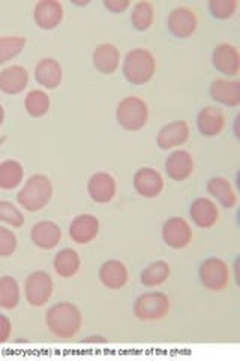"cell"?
I'll use <instances>...</instances> for the list:
<instances>
[{
	"instance_id": "6da1fadb",
	"label": "cell",
	"mask_w": 240,
	"mask_h": 361,
	"mask_svg": "<svg viewBox=\"0 0 240 361\" xmlns=\"http://www.w3.org/2000/svg\"><path fill=\"white\" fill-rule=\"evenodd\" d=\"M45 324L57 338H72L82 330L83 314L72 302H57L45 313Z\"/></svg>"
},
{
	"instance_id": "7a4b0ae2",
	"label": "cell",
	"mask_w": 240,
	"mask_h": 361,
	"mask_svg": "<svg viewBox=\"0 0 240 361\" xmlns=\"http://www.w3.org/2000/svg\"><path fill=\"white\" fill-rule=\"evenodd\" d=\"M122 71L131 85H147L156 71L155 56L146 49H134L125 56Z\"/></svg>"
},
{
	"instance_id": "3957f363",
	"label": "cell",
	"mask_w": 240,
	"mask_h": 361,
	"mask_svg": "<svg viewBox=\"0 0 240 361\" xmlns=\"http://www.w3.org/2000/svg\"><path fill=\"white\" fill-rule=\"evenodd\" d=\"M53 197V184L49 176L45 175H33L26 184L18 191L17 202L21 208L29 212L41 211L49 205Z\"/></svg>"
},
{
	"instance_id": "277c9868",
	"label": "cell",
	"mask_w": 240,
	"mask_h": 361,
	"mask_svg": "<svg viewBox=\"0 0 240 361\" xmlns=\"http://www.w3.org/2000/svg\"><path fill=\"white\" fill-rule=\"evenodd\" d=\"M118 123L127 131H140L149 121V107L140 97L123 98L116 109Z\"/></svg>"
},
{
	"instance_id": "5b68a950",
	"label": "cell",
	"mask_w": 240,
	"mask_h": 361,
	"mask_svg": "<svg viewBox=\"0 0 240 361\" xmlns=\"http://www.w3.org/2000/svg\"><path fill=\"white\" fill-rule=\"evenodd\" d=\"M170 312V298L164 292H146L135 300L134 314L144 322L159 321Z\"/></svg>"
},
{
	"instance_id": "8992f818",
	"label": "cell",
	"mask_w": 240,
	"mask_h": 361,
	"mask_svg": "<svg viewBox=\"0 0 240 361\" xmlns=\"http://www.w3.org/2000/svg\"><path fill=\"white\" fill-rule=\"evenodd\" d=\"M201 285L212 292H221L230 285V269L220 257H209L200 265Z\"/></svg>"
},
{
	"instance_id": "52a82bcc",
	"label": "cell",
	"mask_w": 240,
	"mask_h": 361,
	"mask_svg": "<svg viewBox=\"0 0 240 361\" xmlns=\"http://www.w3.org/2000/svg\"><path fill=\"white\" fill-rule=\"evenodd\" d=\"M26 300L32 307H42L53 295V279L45 271L29 274L25 283Z\"/></svg>"
},
{
	"instance_id": "ba28073f",
	"label": "cell",
	"mask_w": 240,
	"mask_h": 361,
	"mask_svg": "<svg viewBox=\"0 0 240 361\" xmlns=\"http://www.w3.org/2000/svg\"><path fill=\"white\" fill-rule=\"evenodd\" d=\"M197 26L198 18L196 13L188 6H177L168 16V30L176 38H191L196 33Z\"/></svg>"
},
{
	"instance_id": "9c48e42d",
	"label": "cell",
	"mask_w": 240,
	"mask_h": 361,
	"mask_svg": "<svg viewBox=\"0 0 240 361\" xmlns=\"http://www.w3.org/2000/svg\"><path fill=\"white\" fill-rule=\"evenodd\" d=\"M163 238L165 244L171 248H185L192 241V229L189 223L182 217H173L163 226Z\"/></svg>"
},
{
	"instance_id": "30bf717a",
	"label": "cell",
	"mask_w": 240,
	"mask_h": 361,
	"mask_svg": "<svg viewBox=\"0 0 240 361\" xmlns=\"http://www.w3.org/2000/svg\"><path fill=\"white\" fill-rule=\"evenodd\" d=\"M134 188L146 199L158 197L164 190V178L152 167L139 169L134 175Z\"/></svg>"
},
{
	"instance_id": "8fae6325",
	"label": "cell",
	"mask_w": 240,
	"mask_h": 361,
	"mask_svg": "<svg viewBox=\"0 0 240 361\" xmlns=\"http://www.w3.org/2000/svg\"><path fill=\"white\" fill-rule=\"evenodd\" d=\"M116 179L107 172H98L92 175L87 183V193L90 199L96 203H101V205L110 203L114 199V196H116Z\"/></svg>"
},
{
	"instance_id": "7c38bea8",
	"label": "cell",
	"mask_w": 240,
	"mask_h": 361,
	"mask_svg": "<svg viewBox=\"0 0 240 361\" xmlns=\"http://www.w3.org/2000/svg\"><path fill=\"white\" fill-rule=\"evenodd\" d=\"M213 66L221 74L227 77H236L240 70V54L239 50L232 44H220L216 45L212 54Z\"/></svg>"
},
{
	"instance_id": "4fadbf2b",
	"label": "cell",
	"mask_w": 240,
	"mask_h": 361,
	"mask_svg": "<svg viewBox=\"0 0 240 361\" xmlns=\"http://www.w3.org/2000/svg\"><path fill=\"white\" fill-rule=\"evenodd\" d=\"M189 123L187 121H175L167 123L165 127L161 128L158 134V146L163 151H168V149H175L177 146L184 145L188 142L189 139Z\"/></svg>"
},
{
	"instance_id": "5bb4252c",
	"label": "cell",
	"mask_w": 240,
	"mask_h": 361,
	"mask_svg": "<svg viewBox=\"0 0 240 361\" xmlns=\"http://www.w3.org/2000/svg\"><path fill=\"white\" fill-rule=\"evenodd\" d=\"M33 18L44 30L56 29L63 20V6L57 0H41L33 11Z\"/></svg>"
},
{
	"instance_id": "9a60e30c",
	"label": "cell",
	"mask_w": 240,
	"mask_h": 361,
	"mask_svg": "<svg viewBox=\"0 0 240 361\" xmlns=\"http://www.w3.org/2000/svg\"><path fill=\"white\" fill-rule=\"evenodd\" d=\"M197 127L204 137H216L225 128V115L218 106H208L200 110Z\"/></svg>"
},
{
	"instance_id": "2e32d148",
	"label": "cell",
	"mask_w": 240,
	"mask_h": 361,
	"mask_svg": "<svg viewBox=\"0 0 240 361\" xmlns=\"http://www.w3.org/2000/svg\"><path fill=\"white\" fill-rule=\"evenodd\" d=\"M32 243L42 250H53L62 241V229L54 221H39L32 228Z\"/></svg>"
},
{
	"instance_id": "e0dca14e",
	"label": "cell",
	"mask_w": 240,
	"mask_h": 361,
	"mask_svg": "<svg viewBox=\"0 0 240 361\" xmlns=\"http://www.w3.org/2000/svg\"><path fill=\"white\" fill-rule=\"evenodd\" d=\"M29 85V73L25 66L11 65L0 71V90L6 95H18Z\"/></svg>"
},
{
	"instance_id": "ac0fdd59",
	"label": "cell",
	"mask_w": 240,
	"mask_h": 361,
	"mask_svg": "<svg viewBox=\"0 0 240 361\" xmlns=\"http://www.w3.org/2000/svg\"><path fill=\"white\" fill-rule=\"evenodd\" d=\"M210 97L216 103L227 107H237L240 104V83L230 78H216L210 85Z\"/></svg>"
},
{
	"instance_id": "d6986e66",
	"label": "cell",
	"mask_w": 240,
	"mask_h": 361,
	"mask_svg": "<svg viewBox=\"0 0 240 361\" xmlns=\"http://www.w3.org/2000/svg\"><path fill=\"white\" fill-rule=\"evenodd\" d=\"M189 216L198 228L210 229L220 220V209L210 199L198 197L192 202Z\"/></svg>"
},
{
	"instance_id": "ffe728a7",
	"label": "cell",
	"mask_w": 240,
	"mask_h": 361,
	"mask_svg": "<svg viewBox=\"0 0 240 361\" xmlns=\"http://www.w3.org/2000/svg\"><path fill=\"white\" fill-rule=\"evenodd\" d=\"M99 233V220L92 214H82L72 220L70 236L75 244L92 243Z\"/></svg>"
},
{
	"instance_id": "44dd1931",
	"label": "cell",
	"mask_w": 240,
	"mask_h": 361,
	"mask_svg": "<svg viewBox=\"0 0 240 361\" xmlns=\"http://www.w3.org/2000/svg\"><path fill=\"white\" fill-rule=\"evenodd\" d=\"M165 172L168 178L177 183L187 180L194 173V158L188 151L177 149L171 152L165 161Z\"/></svg>"
},
{
	"instance_id": "7402d4cb",
	"label": "cell",
	"mask_w": 240,
	"mask_h": 361,
	"mask_svg": "<svg viewBox=\"0 0 240 361\" xmlns=\"http://www.w3.org/2000/svg\"><path fill=\"white\" fill-rule=\"evenodd\" d=\"M101 283L108 289H122L127 286L130 280L128 268L118 259H111L101 265L99 268Z\"/></svg>"
},
{
	"instance_id": "603a6c76",
	"label": "cell",
	"mask_w": 240,
	"mask_h": 361,
	"mask_svg": "<svg viewBox=\"0 0 240 361\" xmlns=\"http://www.w3.org/2000/svg\"><path fill=\"white\" fill-rule=\"evenodd\" d=\"M92 61L94 66L101 74L111 75L118 71L120 65V51L114 44L104 42L95 49Z\"/></svg>"
},
{
	"instance_id": "cb8c5ba5",
	"label": "cell",
	"mask_w": 240,
	"mask_h": 361,
	"mask_svg": "<svg viewBox=\"0 0 240 361\" xmlns=\"http://www.w3.org/2000/svg\"><path fill=\"white\" fill-rule=\"evenodd\" d=\"M63 71L61 63L53 58H44L35 68V80L45 89H57L62 83Z\"/></svg>"
},
{
	"instance_id": "d4e9b609",
	"label": "cell",
	"mask_w": 240,
	"mask_h": 361,
	"mask_svg": "<svg viewBox=\"0 0 240 361\" xmlns=\"http://www.w3.org/2000/svg\"><path fill=\"white\" fill-rule=\"evenodd\" d=\"M208 193L218 200L221 205L227 209H232L237 205V195L230 180L222 176H216L209 179Z\"/></svg>"
},
{
	"instance_id": "484cf974",
	"label": "cell",
	"mask_w": 240,
	"mask_h": 361,
	"mask_svg": "<svg viewBox=\"0 0 240 361\" xmlns=\"http://www.w3.org/2000/svg\"><path fill=\"white\" fill-rule=\"evenodd\" d=\"M53 267L56 274L62 279H71L74 277L80 267H82V259H80L78 253L72 248H63L59 253L54 256Z\"/></svg>"
},
{
	"instance_id": "4316f807",
	"label": "cell",
	"mask_w": 240,
	"mask_h": 361,
	"mask_svg": "<svg viewBox=\"0 0 240 361\" xmlns=\"http://www.w3.org/2000/svg\"><path fill=\"white\" fill-rule=\"evenodd\" d=\"M25 178V169L17 160H5L0 163V188L15 190Z\"/></svg>"
},
{
	"instance_id": "83f0119b",
	"label": "cell",
	"mask_w": 240,
	"mask_h": 361,
	"mask_svg": "<svg viewBox=\"0 0 240 361\" xmlns=\"http://www.w3.org/2000/svg\"><path fill=\"white\" fill-rule=\"evenodd\" d=\"M170 265L165 261H156L152 262L151 265H147L143 271H141V285L146 288H158L164 285L165 281L170 277Z\"/></svg>"
},
{
	"instance_id": "f1b7e54d",
	"label": "cell",
	"mask_w": 240,
	"mask_h": 361,
	"mask_svg": "<svg viewBox=\"0 0 240 361\" xmlns=\"http://www.w3.org/2000/svg\"><path fill=\"white\" fill-rule=\"evenodd\" d=\"M20 298L18 281L11 276L0 277V309L14 310L18 306Z\"/></svg>"
},
{
	"instance_id": "f546056e",
	"label": "cell",
	"mask_w": 240,
	"mask_h": 361,
	"mask_svg": "<svg viewBox=\"0 0 240 361\" xmlns=\"http://www.w3.org/2000/svg\"><path fill=\"white\" fill-rule=\"evenodd\" d=\"M50 104L51 101L47 92H44V90H39V89L30 90L25 99L26 111L32 118H42L47 115L50 110Z\"/></svg>"
},
{
	"instance_id": "4dcf8cb0",
	"label": "cell",
	"mask_w": 240,
	"mask_h": 361,
	"mask_svg": "<svg viewBox=\"0 0 240 361\" xmlns=\"http://www.w3.org/2000/svg\"><path fill=\"white\" fill-rule=\"evenodd\" d=\"M153 20H155V8L151 2H137L132 8V13H131V23L132 26L144 32L147 29H151L153 25Z\"/></svg>"
},
{
	"instance_id": "1f68e13d",
	"label": "cell",
	"mask_w": 240,
	"mask_h": 361,
	"mask_svg": "<svg viewBox=\"0 0 240 361\" xmlns=\"http://www.w3.org/2000/svg\"><path fill=\"white\" fill-rule=\"evenodd\" d=\"M26 38L23 37H2L0 38V65H4L25 50Z\"/></svg>"
},
{
	"instance_id": "d6a6232c",
	"label": "cell",
	"mask_w": 240,
	"mask_h": 361,
	"mask_svg": "<svg viewBox=\"0 0 240 361\" xmlns=\"http://www.w3.org/2000/svg\"><path fill=\"white\" fill-rule=\"evenodd\" d=\"M0 223H6L13 228H21L25 224V216L13 202L0 200Z\"/></svg>"
},
{
	"instance_id": "836d02e7",
	"label": "cell",
	"mask_w": 240,
	"mask_h": 361,
	"mask_svg": "<svg viewBox=\"0 0 240 361\" xmlns=\"http://www.w3.org/2000/svg\"><path fill=\"white\" fill-rule=\"evenodd\" d=\"M237 6V0H210L209 13L216 20H228L234 16Z\"/></svg>"
},
{
	"instance_id": "e575fe53",
	"label": "cell",
	"mask_w": 240,
	"mask_h": 361,
	"mask_svg": "<svg viewBox=\"0 0 240 361\" xmlns=\"http://www.w3.org/2000/svg\"><path fill=\"white\" fill-rule=\"evenodd\" d=\"M17 235L4 226H0V257L13 256L17 250Z\"/></svg>"
},
{
	"instance_id": "d590c367",
	"label": "cell",
	"mask_w": 240,
	"mask_h": 361,
	"mask_svg": "<svg viewBox=\"0 0 240 361\" xmlns=\"http://www.w3.org/2000/svg\"><path fill=\"white\" fill-rule=\"evenodd\" d=\"M11 334H13V322L8 316L0 313V343L8 342Z\"/></svg>"
},
{
	"instance_id": "8d00e7d4",
	"label": "cell",
	"mask_w": 240,
	"mask_h": 361,
	"mask_svg": "<svg viewBox=\"0 0 240 361\" xmlns=\"http://www.w3.org/2000/svg\"><path fill=\"white\" fill-rule=\"evenodd\" d=\"M104 6L113 14H122L131 6L130 0H104Z\"/></svg>"
},
{
	"instance_id": "74e56055",
	"label": "cell",
	"mask_w": 240,
	"mask_h": 361,
	"mask_svg": "<svg viewBox=\"0 0 240 361\" xmlns=\"http://www.w3.org/2000/svg\"><path fill=\"white\" fill-rule=\"evenodd\" d=\"M83 343H107V341L102 336H90L89 338H84Z\"/></svg>"
},
{
	"instance_id": "f35d334b",
	"label": "cell",
	"mask_w": 240,
	"mask_h": 361,
	"mask_svg": "<svg viewBox=\"0 0 240 361\" xmlns=\"http://www.w3.org/2000/svg\"><path fill=\"white\" fill-rule=\"evenodd\" d=\"M4 121H5V109L2 104H0V127H2Z\"/></svg>"
},
{
	"instance_id": "ab89813d",
	"label": "cell",
	"mask_w": 240,
	"mask_h": 361,
	"mask_svg": "<svg viewBox=\"0 0 240 361\" xmlns=\"http://www.w3.org/2000/svg\"><path fill=\"white\" fill-rule=\"evenodd\" d=\"M5 142H6V137H5V135H2V137H0V148H2Z\"/></svg>"
},
{
	"instance_id": "60d3db41",
	"label": "cell",
	"mask_w": 240,
	"mask_h": 361,
	"mask_svg": "<svg viewBox=\"0 0 240 361\" xmlns=\"http://www.w3.org/2000/svg\"><path fill=\"white\" fill-rule=\"evenodd\" d=\"M74 5H78V6H83V5H89V2H75V0H74V2H72Z\"/></svg>"
}]
</instances>
